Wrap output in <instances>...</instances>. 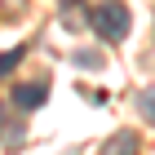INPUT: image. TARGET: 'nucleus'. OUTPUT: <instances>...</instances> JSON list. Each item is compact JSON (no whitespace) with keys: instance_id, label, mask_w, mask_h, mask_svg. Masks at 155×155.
Segmentation results:
<instances>
[{"instance_id":"f257e3e1","label":"nucleus","mask_w":155,"mask_h":155,"mask_svg":"<svg viewBox=\"0 0 155 155\" xmlns=\"http://www.w3.org/2000/svg\"><path fill=\"white\" fill-rule=\"evenodd\" d=\"M89 22H93V31L102 40H124L129 27H133V18H129V9H124L120 0H107V5H97V9L89 13Z\"/></svg>"},{"instance_id":"20e7f679","label":"nucleus","mask_w":155,"mask_h":155,"mask_svg":"<svg viewBox=\"0 0 155 155\" xmlns=\"http://www.w3.org/2000/svg\"><path fill=\"white\" fill-rule=\"evenodd\" d=\"M75 62H80V67H93V71H97V67H102V62H97L93 53H75Z\"/></svg>"},{"instance_id":"39448f33","label":"nucleus","mask_w":155,"mask_h":155,"mask_svg":"<svg viewBox=\"0 0 155 155\" xmlns=\"http://www.w3.org/2000/svg\"><path fill=\"white\" fill-rule=\"evenodd\" d=\"M142 111H146V115L155 120V93H146V97H142Z\"/></svg>"},{"instance_id":"7ed1b4c3","label":"nucleus","mask_w":155,"mask_h":155,"mask_svg":"<svg viewBox=\"0 0 155 155\" xmlns=\"http://www.w3.org/2000/svg\"><path fill=\"white\" fill-rule=\"evenodd\" d=\"M124 146L133 151V146H137V137H133V133H120V137H111V151H124Z\"/></svg>"},{"instance_id":"f03ea898","label":"nucleus","mask_w":155,"mask_h":155,"mask_svg":"<svg viewBox=\"0 0 155 155\" xmlns=\"http://www.w3.org/2000/svg\"><path fill=\"white\" fill-rule=\"evenodd\" d=\"M45 97H49V89H45V84H18V89H13V102H18L22 111L45 107Z\"/></svg>"}]
</instances>
